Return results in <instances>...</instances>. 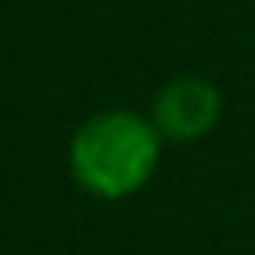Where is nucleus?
<instances>
[{"instance_id": "obj_2", "label": "nucleus", "mask_w": 255, "mask_h": 255, "mask_svg": "<svg viewBox=\"0 0 255 255\" xmlns=\"http://www.w3.org/2000/svg\"><path fill=\"white\" fill-rule=\"evenodd\" d=\"M147 116L163 143H199L223 120V92L207 76H175L155 88Z\"/></svg>"}, {"instance_id": "obj_1", "label": "nucleus", "mask_w": 255, "mask_h": 255, "mask_svg": "<svg viewBox=\"0 0 255 255\" xmlns=\"http://www.w3.org/2000/svg\"><path fill=\"white\" fill-rule=\"evenodd\" d=\"M163 155V135L151 116L135 108H100L68 139V175L92 199H131L139 195Z\"/></svg>"}]
</instances>
